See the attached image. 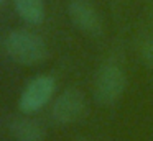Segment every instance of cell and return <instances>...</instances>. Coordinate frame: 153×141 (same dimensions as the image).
Instances as JSON below:
<instances>
[{"instance_id": "cell-2", "label": "cell", "mask_w": 153, "mask_h": 141, "mask_svg": "<svg viewBox=\"0 0 153 141\" xmlns=\"http://www.w3.org/2000/svg\"><path fill=\"white\" fill-rule=\"evenodd\" d=\"M127 87V77L123 69L115 62H107L99 69L94 82V98L104 107L117 103L122 98Z\"/></svg>"}, {"instance_id": "cell-4", "label": "cell", "mask_w": 153, "mask_h": 141, "mask_svg": "<svg viewBox=\"0 0 153 141\" xmlns=\"http://www.w3.org/2000/svg\"><path fill=\"white\" fill-rule=\"evenodd\" d=\"M86 111V98L77 89H66L58 95L51 107V118L58 125H71Z\"/></svg>"}, {"instance_id": "cell-5", "label": "cell", "mask_w": 153, "mask_h": 141, "mask_svg": "<svg viewBox=\"0 0 153 141\" xmlns=\"http://www.w3.org/2000/svg\"><path fill=\"white\" fill-rule=\"evenodd\" d=\"M68 15L71 21L77 26L82 33L91 36H100L102 35V18L96 7L89 0H69L68 3Z\"/></svg>"}, {"instance_id": "cell-9", "label": "cell", "mask_w": 153, "mask_h": 141, "mask_svg": "<svg viewBox=\"0 0 153 141\" xmlns=\"http://www.w3.org/2000/svg\"><path fill=\"white\" fill-rule=\"evenodd\" d=\"M4 2H5V0H0V7H2V5H4Z\"/></svg>"}, {"instance_id": "cell-7", "label": "cell", "mask_w": 153, "mask_h": 141, "mask_svg": "<svg viewBox=\"0 0 153 141\" xmlns=\"http://www.w3.org/2000/svg\"><path fill=\"white\" fill-rule=\"evenodd\" d=\"M13 5L20 18L28 25L36 26L45 21L46 8H45L43 0H13Z\"/></svg>"}, {"instance_id": "cell-3", "label": "cell", "mask_w": 153, "mask_h": 141, "mask_svg": "<svg viewBox=\"0 0 153 141\" xmlns=\"http://www.w3.org/2000/svg\"><path fill=\"white\" fill-rule=\"evenodd\" d=\"M54 89H56V80L51 75L33 77L22 90L20 98H18V108L25 115L36 113L51 100Z\"/></svg>"}, {"instance_id": "cell-8", "label": "cell", "mask_w": 153, "mask_h": 141, "mask_svg": "<svg viewBox=\"0 0 153 141\" xmlns=\"http://www.w3.org/2000/svg\"><path fill=\"white\" fill-rule=\"evenodd\" d=\"M140 56H142V61L148 67L153 69V38H148L142 43V46H140Z\"/></svg>"}, {"instance_id": "cell-6", "label": "cell", "mask_w": 153, "mask_h": 141, "mask_svg": "<svg viewBox=\"0 0 153 141\" xmlns=\"http://www.w3.org/2000/svg\"><path fill=\"white\" fill-rule=\"evenodd\" d=\"M10 134L17 141H45L43 125L31 117H15L8 123Z\"/></svg>"}, {"instance_id": "cell-1", "label": "cell", "mask_w": 153, "mask_h": 141, "mask_svg": "<svg viewBox=\"0 0 153 141\" xmlns=\"http://www.w3.org/2000/svg\"><path fill=\"white\" fill-rule=\"evenodd\" d=\"M5 49L15 62L22 66H36L48 58L45 39L28 30H13L5 38Z\"/></svg>"}]
</instances>
